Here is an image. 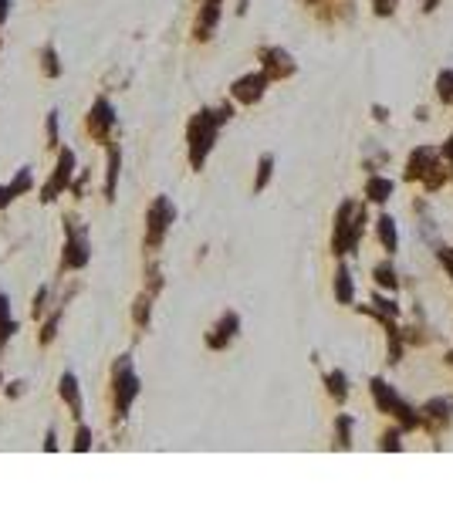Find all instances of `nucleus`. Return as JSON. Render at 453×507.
Segmentation results:
<instances>
[{
	"mask_svg": "<svg viewBox=\"0 0 453 507\" xmlns=\"http://www.w3.org/2000/svg\"><path fill=\"white\" fill-rule=\"evenodd\" d=\"M376 281H379V288H389V291H396V288H399L396 271H393L389 264H379V268H376Z\"/></svg>",
	"mask_w": 453,
	"mask_h": 507,
	"instance_id": "21",
	"label": "nucleus"
},
{
	"mask_svg": "<svg viewBox=\"0 0 453 507\" xmlns=\"http://www.w3.org/2000/svg\"><path fill=\"white\" fill-rule=\"evenodd\" d=\"M31 186H34V176H31V169L24 166V169H20V173L14 176V183H11V193H14V196H20V193H24V190H31Z\"/></svg>",
	"mask_w": 453,
	"mask_h": 507,
	"instance_id": "22",
	"label": "nucleus"
},
{
	"mask_svg": "<svg viewBox=\"0 0 453 507\" xmlns=\"http://www.w3.org/2000/svg\"><path fill=\"white\" fill-rule=\"evenodd\" d=\"M85 264H88V237H85V230H78L75 223L68 220V247H65L61 271H81Z\"/></svg>",
	"mask_w": 453,
	"mask_h": 507,
	"instance_id": "6",
	"label": "nucleus"
},
{
	"mask_svg": "<svg viewBox=\"0 0 453 507\" xmlns=\"http://www.w3.org/2000/svg\"><path fill=\"white\" fill-rule=\"evenodd\" d=\"M112 125H115V109L109 105V98H98L92 105V112H88V132H92V139H98V142H109Z\"/></svg>",
	"mask_w": 453,
	"mask_h": 507,
	"instance_id": "8",
	"label": "nucleus"
},
{
	"mask_svg": "<svg viewBox=\"0 0 453 507\" xmlns=\"http://www.w3.org/2000/svg\"><path fill=\"white\" fill-rule=\"evenodd\" d=\"M261 58H264L267 78H288V75H295V61H291V55L281 51V48H267V51H261Z\"/></svg>",
	"mask_w": 453,
	"mask_h": 507,
	"instance_id": "10",
	"label": "nucleus"
},
{
	"mask_svg": "<svg viewBox=\"0 0 453 507\" xmlns=\"http://www.w3.org/2000/svg\"><path fill=\"white\" fill-rule=\"evenodd\" d=\"M328 392H332L335 403H345V396H349V382H345L342 372H332V375H328Z\"/></svg>",
	"mask_w": 453,
	"mask_h": 507,
	"instance_id": "20",
	"label": "nucleus"
},
{
	"mask_svg": "<svg viewBox=\"0 0 453 507\" xmlns=\"http://www.w3.org/2000/svg\"><path fill=\"white\" fill-rule=\"evenodd\" d=\"M423 412H426V419H430V423H433V429H436L440 423H447V419H450V403H447V399H433V403H430Z\"/></svg>",
	"mask_w": 453,
	"mask_h": 507,
	"instance_id": "16",
	"label": "nucleus"
},
{
	"mask_svg": "<svg viewBox=\"0 0 453 507\" xmlns=\"http://www.w3.org/2000/svg\"><path fill=\"white\" fill-rule=\"evenodd\" d=\"M433 166H436V153H433V149H419V153H413V159H410L406 179H423V176L430 173Z\"/></svg>",
	"mask_w": 453,
	"mask_h": 507,
	"instance_id": "12",
	"label": "nucleus"
},
{
	"mask_svg": "<svg viewBox=\"0 0 453 507\" xmlns=\"http://www.w3.org/2000/svg\"><path fill=\"white\" fill-rule=\"evenodd\" d=\"M14 332H18V325H14V318H11V301H7V294H0V349L11 342Z\"/></svg>",
	"mask_w": 453,
	"mask_h": 507,
	"instance_id": "14",
	"label": "nucleus"
},
{
	"mask_svg": "<svg viewBox=\"0 0 453 507\" xmlns=\"http://www.w3.org/2000/svg\"><path fill=\"white\" fill-rule=\"evenodd\" d=\"M112 392H115V416L122 419L129 406H133V399L139 396V375L133 372V362H129V355H122L119 362H115L112 369Z\"/></svg>",
	"mask_w": 453,
	"mask_h": 507,
	"instance_id": "3",
	"label": "nucleus"
},
{
	"mask_svg": "<svg viewBox=\"0 0 453 507\" xmlns=\"http://www.w3.org/2000/svg\"><path fill=\"white\" fill-rule=\"evenodd\" d=\"M436 257H440V264H447V271L453 274V247H440Z\"/></svg>",
	"mask_w": 453,
	"mask_h": 507,
	"instance_id": "29",
	"label": "nucleus"
},
{
	"mask_svg": "<svg viewBox=\"0 0 453 507\" xmlns=\"http://www.w3.org/2000/svg\"><path fill=\"white\" fill-rule=\"evenodd\" d=\"M393 7H396V0H376L379 14H393Z\"/></svg>",
	"mask_w": 453,
	"mask_h": 507,
	"instance_id": "31",
	"label": "nucleus"
},
{
	"mask_svg": "<svg viewBox=\"0 0 453 507\" xmlns=\"http://www.w3.org/2000/svg\"><path fill=\"white\" fill-rule=\"evenodd\" d=\"M14 200V193H11V186H0V207H7Z\"/></svg>",
	"mask_w": 453,
	"mask_h": 507,
	"instance_id": "33",
	"label": "nucleus"
},
{
	"mask_svg": "<svg viewBox=\"0 0 453 507\" xmlns=\"http://www.w3.org/2000/svg\"><path fill=\"white\" fill-rule=\"evenodd\" d=\"M365 193H369V200H376V203H386V200H389V193H393V183H389V179H382V176H372Z\"/></svg>",
	"mask_w": 453,
	"mask_h": 507,
	"instance_id": "18",
	"label": "nucleus"
},
{
	"mask_svg": "<svg viewBox=\"0 0 453 507\" xmlns=\"http://www.w3.org/2000/svg\"><path fill=\"white\" fill-rule=\"evenodd\" d=\"M365 230V210L356 203H342L339 216H335V254H356L359 237Z\"/></svg>",
	"mask_w": 453,
	"mask_h": 507,
	"instance_id": "2",
	"label": "nucleus"
},
{
	"mask_svg": "<svg viewBox=\"0 0 453 507\" xmlns=\"http://www.w3.org/2000/svg\"><path fill=\"white\" fill-rule=\"evenodd\" d=\"M372 396H376V403H379V410H386V412H393V416H399L406 426H416V423H423V416L419 412H413L403 399H399L396 392L389 389L382 379H372Z\"/></svg>",
	"mask_w": 453,
	"mask_h": 507,
	"instance_id": "4",
	"label": "nucleus"
},
{
	"mask_svg": "<svg viewBox=\"0 0 453 507\" xmlns=\"http://www.w3.org/2000/svg\"><path fill=\"white\" fill-rule=\"evenodd\" d=\"M271 169H274V159L264 156V159H261V166H257V179H254V190H264L267 179H271Z\"/></svg>",
	"mask_w": 453,
	"mask_h": 507,
	"instance_id": "23",
	"label": "nucleus"
},
{
	"mask_svg": "<svg viewBox=\"0 0 453 507\" xmlns=\"http://www.w3.org/2000/svg\"><path fill=\"white\" fill-rule=\"evenodd\" d=\"M88 447H92V429L78 426L75 429V450H88Z\"/></svg>",
	"mask_w": 453,
	"mask_h": 507,
	"instance_id": "28",
	"label": "nucleus"
},
{
	"mask_svg": "<svg viewBox=\"0 0 453 507\" xmlns=\"http://www.w3.org/2000/svg\"><path fill=\"white\" fill-rule=\"evenodd\" d=\"M119 162H122V153H119V146L109 149V169H105V196L112 200L115 196V183H119Z\"/></svg>",
	"mask_w": 453,
	"mask_h": 507,
	"instance_id": "15",
	"label": "nucleus"
},
{
	"mask_svg": "<svg viewBox=\"0 0 453 507\" xmlns=\"http://www.w3.org/2000/svg\"><path fill=\"white\" fill-rule=\"evenodd\" d=\"M44 75H61V64H58L55 48H44Z\"/></svg>",
	"mask_w": 453,
	"mask_h": 507,
	"instance_id": "26",
	"label": "nucleus"
},
{
	"mask_svg": "<svg viewBox=\"0 0 453 507\" xmlns=\"http://www.w3.org/2000/svg\"><path fill=\"white\" fill-rule=\"evenodd\" d=\"M173 216H176V210H173V203L166 200V196H159L156 203L149 207V227H146V247H159L163 244V237H166V230H170Z\"/></svg>",
	"mask_w": 453,
	"mask_h": 507,
	"instance_id": "5",
	"label": "nucleus"
},
{
	"mask_svg": "<svg viewBox=\"0 0 453 507\" xmlns=\"http://www.w3.org/2000/svg\"><path fill=\"white\" fill-rule=\"evenodd\" d=\"M72 169H75V153L72 149H61V156H58V169L51 173V179H48V186L41 190V200L44 203H51L65 186H68V179H72Z\"/></svg>",
	"mask_w": 453,
	"mask_h": 507,
	"instance_id": "7",
	"label": "nucleus"
},
{
	"mask_svg": "<svg viewBox=\"0 0 453 507\" xmlns=\"http://www.w3.org/2000/svg\"><path fill=\"white\" fill-rule=\"evenodd\" d=\"M230 105H220L217 112H196V116L189 118V129H187V139H189V162L200 169L203 166V159L207 153L213 149V139H217V129L224 125L226 118H230Z\"/></svg>",
	"mask_w": 453,
	"mask_h": 507,
	"instance_id": "1",
	"label": "nucleus"
},
{
	"mask_svg": "<svg viewBox=\"0 0 453 507\" xmlns=\"http://www.w3.org/2000/svg\"><path fill=\"white\" fill-rule=\"evenodd\" d=\"M44 305H48V288H41V291H38V301H34V314L44 312Z\"/></svg>",
	"mask_w": 453,
	"mask_h": 507,
	"instance_id": "30",
	"label": "nucleus"
},
{
	"mask_svg": "<svg viewBox=\"0 0 453 507\" xmlns=\"http://www.w3.org/2000/svg\"><path fill=\"white\" fill-rule=\"evenodd\" d=\"M61 399L72 406V412H75V416H81V389H78V379L72 375V372H65V375H61Z\"/></svg>",
	"mask_w": 453,
	"mask_h": 507,
	"instance_id": "13",
	"label": "nucleus"
},
{
	"mask_svg": "<svg viewBox=\"0 0 453 507\" xmlns=\"http://www.w3.org/2000/svg\"><path fill=\"white\" fill-rule=\"evenodd\" d=\"M149 298L152 294H142V298H139V301H135V321H139V325H146V321H149Z\"/></svg>",
	"mask_w": 453,
	"mask_h": 507,
	"instance_id": "27",
	"label": "nucleus"
},
{
	"mask_svg": "<svg viewBox=\"0 0 453 507\" xmlns=\"http://www.w3.org/2000/svg\"><path fill=\"white\" fill-rule=\"evenodd\" d=\"M335 294H339L342 305H349V301H352V277H349V271H345V268H339V274H335Z\"/></svg>",
	"mask_w": 453,
	"mask_h": 507,
	"instance_id": "19",
	"label": "nucleus"
},
{
	"mask_svg": "<svg viewBox=\"0 0 453 507\" xmlns=\"http://www.w3.org/2000/svg\"><path fill=\"white\" fill-rule=\"evenodd\" d=\"M339 447H352V419L339 416Z\"/></svg>",
	"mask_w": 453,
	"mask_h": 507,
	"instance_id": "25",
	"label": "nucleus"
},
{
	"mask_svg": "<svg viewBox=\"0 0 453 507\" xmlns=\"http://www.w3.org/2000/svg\"><path fill=\"white\" fill-rule=\"evenodd\" d=\"M267 81H271V78H267L264 71H257V75H244V78H237V81H234L230 95L237 98V102H244V105H254L257 98L264 95Z\"/></svg>",
	"mask_w": 453,
	"mask_h": 507,
	"instance_id": "9",
	"label": "nucleus"
},
{
	"mask_svg": "<svg viewBox=\"0 0 453 507\" xmlns=\"http://www.w3.org/2000/svg\"><path fill=\"white\" fill-rule=\"evenodd\" d=\"M7 7H11V0H0V24L7 20Z\"/></svg>",
	"mask_w": 453,
	"mask_h": 507,
	"instance_id": "34",
	"label": "nucleus"
},
{
	"mask_svg": "<svg viewBox=\"0 0 453 507\" xmlns=\"http://www.w3.org/2000/svg\"><path fill=\"white\" fill-rule=\"evenodd\" d=\"M436 95L443 98V102L453 98V71H443V75L436 78Z\"/></svg>",
	"mask_w": 453,
	"mask_h": 507,
	"instance_id": "24",
	"label": "nucleus"
},
{
	"mask_svg": "<svg viewBox=\"0 0 453 507\" xmlns=\"http://www.w3.org/2000/svg\"><path fill=\"white\" fill-rule=\"evenodd\" d=\"M399 450V433H386V440H382V450Z\"/></svg>",
	"mask_w": 453,
	"mask_h": 507,
	"instance_id": "32",
	"label": "nucleus"
},
{
	"mask_svg": "<svg viewBox=\"0 0 453 507\" xmlns=\"http://www.w3.org/2000/svg\"><path fill=\"white\" fill-rule=\"evenodd\" d=\"M443 156H447V159H450V162H453V139H450V142H447V146H443Z\"/></svg>",
	"mask_w": 453,
	"mask_h": 507,
	"instance_id": "36",
	"label": "nucleus"
},
{
	"mask_svg": "<svg viewBox=\"0 0 453 507\" xmlns=\"http://www.w3.org/2000/svg\"><path fill=\"white\" fill-rule=\"evenodd\" d=\"M7 392H11V396H20V392H24V382H14V386H11Z\"/></svg>",
	"mask_w": 453,
	"mask_h": 507,
	"instance_id": "35",
	"label": "nucleus"
},
{
	"mask_svg": "<svg viewBox=\"0 0 453 507\" xmlns=\"http://www.w3.org/2000/svg\"><path fill=\"white\" fill-rule=\"evenodd\" d=\"M379 237H382L386 251H389V254L396 251L399 237H396V223H393V216H379Z\"/></svg>",
	"mask_w": 453,
	"mask_h": 507,
	"instance_id": "17",
	"label": "nucleus"
},
{
	"mask_svg": "<svg viewBox=\"0 0 453 507\" xmlns=\"http://www.w3.org/2000/svg\"><path fill=\"white\" fill-rule=\"evenodd\" d=\"M237 328H241V318L230 312V314H224L217 325H213V332L207 335V345L210 349H226L230 342H234V335H237Z\"/></svg>",
	"mask_w": 453,
	"mask_h": 507,
	"instance_id": "11",
	"label": "nucleus"
}]
</instances>
